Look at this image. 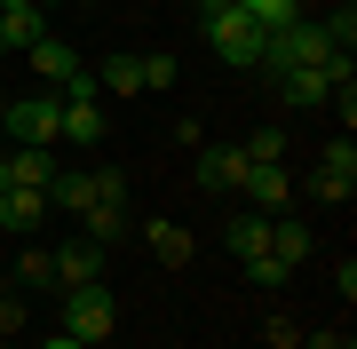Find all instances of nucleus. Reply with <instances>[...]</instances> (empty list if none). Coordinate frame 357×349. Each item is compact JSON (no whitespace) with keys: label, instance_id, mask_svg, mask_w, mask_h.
<instances>
[{"label":"nucleus","instance_id":"obj_1","mask_svg":"<svg viewBox=\"0 0 357 349\" xmlns=\"http://www.w3.org/2000/svg\"><path fill=\"white\" fill-rule=\"evenodd\" d=\"M199 24H206V40H215V56H222V64H238V72H262V48H270V32H262L255 16L238 8V0H199Z\"/></svg>","mask_w":357,"mask_h":349},{"label":"nucleus","instance_id":"obj_2","mask_svg":"<svg viewBox=\"0 0 357 349\" xmlns=\"http://www.w3.org/2000/svg\"><path fill=\"white\" fill-rule=\"evenodd\" d=\"M0 127H8V143H24V151H56V143H64V104H56V88L8 95V104H0Z\"/></svg>","mask_w":357,"mask_h":349},{"label":"nucleus","instance_id":"obj_3","mask_svg":"<svg viewBox=\"0 0 357 349\" xmlns=\"http://www.w3.org/2000/svg\"><path fill=\"white\" fill-rule=\"evenodd\" d=\"M56 310H64V325H56V334H72V341H112V325H119V302L103 294V278L96 286H64V294H56Z\"/></svg>","mask_w":357,"mask_h":349},{"label":"nucleus","instance_id":"obj_4","mask_svg":"<svg viewBox=\"0 0 357 349\" xmlns=\"http://www.w3.org/2000/svg\"><path fill=\"white\" fill-rule=\"evenodd\" d=\"M40 222H48V191H32V183H0V231H8V238H32Z\"/></svg>","mask_w":357,"mask_h":349},{"label":"nucleus","instance_id":"obj_5","mask_svg":"<svg viewBox=\"0 0 357 349\" xmlns=\"http://www.w3.org/2000/svg\"><path fill=\"white\" fill-rule=\"evenodd\" d=\"M310 191H318L326 207H349V191H357V151H349V135H342V143H326L318 183H310Z\"/></svg>","mask_w":357,"mask_h":349},{"label":"nucleus","instance_id":"obj_6","mask_svg":"<svg viewBox=\"0 0 357 349\" xmlns=\"http://www.w3.org/2000/svg\"><path fill=\"white\" fill-rule=\"evenodd\" d=\"M246 167H255V159H246L238 143H206V151H199V191L206 199H215V191H238Z\"/></svg>","mask_w":357,"mask_h":349},{"label":"nucleus","instance_id":"obj_7","mask_svg":"<svg viewBox=\"0 0 357 349\" xmlns=\"http://www.w3.org/2000/svg\"><path fill=\"white\" fill-rule=\"evenodd\" d=\"M238 191H246V207H255V215L278 222V215H286V199H294V175H286V159H278V167H246Z\"/></svg>","mask_w":357,"mask_h":349},{"label":"nucleus","instance_id":"obj_8","mask_svg":"<svg viewBox=\"0 0 357 349\" xmlns=\"http://www.w3.org/2000/svg\"><path fill=\"white\" fill-rule=\"evenodd\" d=\"M103 278V246L96 238H72L64 254H56V294H64V286H96Z\"/></svg>","mask_w":357,"mask_h":349},{"label":"nucleus","instance_id":"obj_9","mask_svg":"<svg viewBox=\"0 0 357 349\" xmlns=\"http://www.w3.org/2000/svg\"><path fill=\"white\" fill-rule=\"evenodd\" d=\"M24 56H32V72L48 79V88H64V79L79 72V48H72V40H56V32H48V40H32Z\"/></svg>","mask_w":357,"mask_h":349},{"label":"nucleus","instance_id":"obj_10","mask_svg":"<svg viewBox=\"0 0 357 349\" xmlns=\"http://www.w3.org/2000/svg\"><path fill=\"white\" fill-rule=\"evenodd\" d=\"M270 88H278V104H294V111H310V104H326V64L318 72H270Z\"/></svg>","mask_w":357,"mask_h":349},{"label":"nucleus","instance_id":"obj_11","mask_svg":"<svg viewBox=\"0 0 357 349\" xmlns=\"http://www.w3.org/2000/svg\"><path fill=\"white\" fill-rule=\"evenodd\" d=\"M0 183H32V191H48V183H56V159H48V151H24V143H8Z\"/></svg>","mask_w":357,"mask_h":349},{"label":"nucleus","instance_id":"obj_12","mask_svg":"<svg viewBox=\"0 0 357 349\" xmlns=\"http://www.w3.org/2000/svg\"><path fill=\"white\" fill-rule=\"evenodd\" d=\"M96 191H103V167H88V175H56V183H48V207L88 215V207H96Z\"/></svg>","mask_w":357,"mask_h":349},{"label":"nucleus","instance_id":"obj_13","mask_svg":"<svg viewBox=\"0 0 357 349\" xmlns=\"http://www.w3.org/2000/svg\"><path fill=\"white\" fill-rule=\"evenodd\" d=\"M222 246H230V254H262V246H270V215H255V207H238V215H230L222 222Z\"/></svg>","mask_w":357,"mask_h":349},{"label":"nucleus","instance_id":"obj_14","mask_svg":"<svg viewBox=\"0 0 357 349\" xmlns=\"http://www.w3.org/2000/svg\"><path fill=\"white\" fill-rule=\"evenodd\" d=\"M32 40H48V8H0V56L32 48Z\"/></svg>","mask_w":357,"mask_h":349},{"label":"nucleus","instance_id":"obj_15","mask_svg":"<svg viewBox=\"0 0 357 349\" xmlns=\"http://www.w3.org/2000/svg\"><path fill=\"white\" fill-rule=\"evenodd\" d=\"M79 231H88L96 246H112V238H128V199H96V207L79 215Z\"/></svg>","mask_w":357,"mask_h":349},{"label":"nucleus","instance_id":"obj_16","mask_svg":"<svg viewBox=\"0 0 357 349\" xmlns=\"http://www.w3.org/2000/svg\"><path fill=\"white\" fill-rule=\"evenodd\" d=\"M143 238H151V254L167 262V270L191 262V231H183V222H143Z\"/></svg>","mask_w":357,"mask_h":349},{"label":"nucleus","instance_id":"obj_17","mask_svg":"<svg viewBox=\"0 0 357 349\" xmlns=\"http://www.w3.org/2000/svg\"><path fill=\"white\" fill-rule=\"evenodd\" d=\"M16 294H56V254L24 246V254H16Z\"/></svg>","mask_w":357,"mask_h":349},{"label":"nucleus","instance_id":"obj_18","mask_svg":"<svg viewBox=\"0 0 357 349\" xmlns=\"http://www.w3.org/2000/svg\"><path fill=\"white\" fill-rule=\"evenodd\" d=\"M96 88H103V95H143V56H103Z\"/></svg>","mask_w":357,"mask_h":349},{"label":"nucleus","instance_id":"obj_19","mask_svg":"<svg viewBox=\"0 0 357 349\" xmlns=\"http://www.w3.org/2000/svg\"><path fill=\"white\" fill-rule=\"evenodd\" d=\"M64 143L96 151V143H103V104H64Z\"/></svg>","mask_w":357,"mask_h":349},{"label":"nucleus","instance_id":"obj_20","mask_svg":"<svg viewBox=\"0 0 357 349\" xmlns=\"http://www.w3.org/2000/svg\"><path fill=\"white\" fill-rule=\"evenodd\" d=\"M270 254H278L286 270H302V254H310V222H286V215H278V222H270Z\"/></svg>","mask_w":357,"mask_h":349},{"label":"nucleus","instance_id":"obj_21","mask_svg":"<svg viewBox=\"0 0 357 349\" xmlns=\"http://www.w3.org/2000/svg\"><path fill=\"white\" fill-rule=\"evenodd\" d=\"M238 151L255 159V167H278V159H286V135H278V127H255V135L238 143Z\"/></svg>","mask_w":357,"mask_h":349},{"label":"nucleus","instance_id":"obj_22","mask_svg":"<svg viewBox=\"0 0 357 349\" xmlns=\"http://www.w3.org/2000/svg\"><path fill=\"white\" fill-rule=\"evenodd\" d=\"M246 16H255L262 32H286V24H294L302 8H294V0H246Z\"/></svg>","mask_w":357,"mask_h":349},{"label":"nucleus","instance_id":"obj_23","mask_svg":"<svg viewBox=\"0 0 357 349\" xmlns=\"http://www.w3.org/2000/svg\"><path fill=\"white\" fill-rule=\"evenodd\" d=\"M56 104H103V88H96V72L79 64V72L64 79V88H56Z\"/></svg>","mask_w":357,"mask_h":349},{"label":"nucleus","instance_id":"obj_24","mask_svg":"<svg viewBox=\"0 0 357 349\" xmlns=\"http://www.w3.org/2000/svg\"><path fill=\"white\" fill-rule=\"evenodd\" d=\"M246 278H255V286H286L294 270H286L278 254H270V246H262V254H246Z\"/></svg>","mask_w":357,"mask_h":349},{"label":"nucleus","instance_id":"obj_25","mask_svg":"<svg viewBox=\"0 0 357 349\" xmlns=\"http://www.w3.org/2000/svg\"><path fill=\"white\" fill-rule=\"evenodd\" d=\"M143 88H151V95L175 88V56H143Z\"/></svg>","mask_w":357,"mask_h":349},{"label":"nucleus","instance_id":"obj_26","mask_svg":"<svg viewBox=\"0 0 357 349\" xmlns=\"http://www.w3.org/2000/svg\"><path fill=\"white\" fill-rule=\"evenodd\" d=\"M16 325H24V294H8V286H0V341H8Z\"/></svg>","mask_w":357,"mask_h":349},{"label":"nucleus","instance_id":"obj_27","mask_svg":"<svg viewBox=\"0 0 357 349\" xmlns=\"http://www.w3.org/2000/svg\"><path fill=\"white\" fill-rule=\"evenodd\" d=\"M310 349H349V334H333V325H326V334H310Z\"/></svg>","mask_w":357,"mask_h":349},{"label":"nucleus","instance_id":"obj_28","mask_svg":"<svg viewBox=\"0 0 357 349\" xmlns=\"http://www.w3.org/2000/svg\"><path fill=\"white\" fill-rule=\"evenodd\" d=\"M40 349H88V341H72V334H56V341H40Z\"/></svg>","mask_w":357,"mask_h":349},{"label":"nucleus","instance_id":"obj_29","mask_svg":"<svg viewBox=\"0 0 357 349\" xmlns=\"http://www.w3.org/2000/svg\"><path fill=\"white\" fill-rule=\"evenodd\" d=\"M294 8H302V16H310V8H318V0H294Z\"/></svg>","mask_w":357,"mask_h":349},{"label":"nucleus","instance_id":"obj_30","mask_svg":"<svg viewBox=\"0 0 357 349\" xmlns=\"http://www.w3.org/2000/svg\"><path fill=\"white\" fill-rule=\"evenodd\" d=\"M238 8H246V0H238Z\"/></svg>","mask_w":357,"mask_h":349}]
</instances>
